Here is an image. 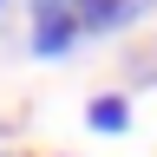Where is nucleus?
I'll return each mask as SVG.
<instances>
[{"instance_id": "obj_1", "label": "nucleus", "mask_w": 157, "mask_h": 157, "mask_svg": "<svg viewBox=\"0 0 157 157\" xmlns=\"http://www.w3.org/2000/svg\"><path fill=\"white\" fill-rule=\"evenodd\" d=\"M78 39H85V33H78L72 20L52 7V0H33V26H26V46H33L39 59H59V52H72Z\"/></svg>"}, {"instance_id": "obj_2", "label": "nucleus", "mask_w": 157, "mask_h": 157, "mask_svg": "<svg viewBox=\"0 0 157 157\" xmlns=\"http://www.w3.org/2000/svg\"><path fill=\"white\" fill-rule=\"evenodd\" d=\"M52 7L66 13L78 33H118V26L137 20V0H52Z\"/></svg>"}, {"instance_id": "obj_3", "label": "nucleus", "mask_w": 157, "mask_h": 157, "mask_svg": "<svg viewBox=\"0 0 157 157\" xmlns=\"http://www.w3.org/2000/svg\"><path fill=\"white\" fill-rule=\"evenodd\" d=\"M92 131H124L131 124V105H124V98H118V92H105V98H92Z\"/></svg>"}, {"instance_id": "obj_4", "label": "nucleus", "mask_w": 157, "mask_h": 157, "mask_svg": "<svg viewBox=\"0 0 157 157\" xmlns=\"http://www.w3.org/2000/svg\"><path fill=\"white\" fill-rule=\"evenodd\" d=\"M137 7H151V0H137Z\"/></svg>"}, {"instance_id": "obj_5", "label": "nucleus", "mask_w": 157, "mask_h": 157, "mask_svg": "<svg viewBox=\"0 0 157 157\" xmlns=\"http://www.w3.org/2000/svg\"><path fill=\"white\" fill-rule=\"evenodd\" d=\"M0 7H7V0H0Z\"/></svg>"}]
</instances>
